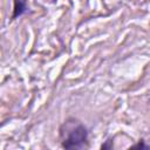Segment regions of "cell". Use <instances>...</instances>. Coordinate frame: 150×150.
Masks as SVG:
<instances>
[{
	"mask_svg": "<svg viewBox=\"0 0 150 150\" xmlns=\"http://www.w3.org/2000/svg\"><path fill=\"white\" fill-rule=\"evenodd\" d=\"M130 148H132V149H144V150H146V149H150V145L146 144L144 139H139V141H137V143H135V144L131 145Z\"/></svg>",
	"mask_w": 150,
	"mask_h": 150,
	"instance_id": "obj_3",
	"label": "cell"
},
{
	"mask_svg": "<svg viewBox=\"0 0 150 150\" xmlns=\"http://www.w3.org/2000/svg\"><path fill=\"white\" fill-rule=\"evenodd\" d=\"M28 5L26 0H13V12H12V16L11 20H15L18 18H20L21 15H23L25 13L28 12Z\"/></svg>",
	"mask_w": 150,
	"mask_h": 150,
	"instance_id": "obj_2",
	"label": "cell"
},
{
	"mask_svg": "<svg viewBox=\"0 0 150 150\" xmlns=\"http://www.w3.org/2000/svg\"><path fill=\"white\" fill-rule=\"evenodd\" d=\"M43 1H48V2H53V4H54V2H56L57 0H43Z\"/></svg>",
	"mask_w": 150,
	"mask_h": 150,
	"instance_id": "obj_5",
	"label": "cell"
},
{
	"mask_svg": "<svg viewBox=\"0 0 150 150\" xmlns=\"http://www.w3.org/2000/svg\"><path fill=\"white\" fill-rule=\"evenodd\" d=\"M112 138L110 137V138H108L105 142H104V144H102L101 145V149H111L112 146H114V142L111 141Z\"/></svg>",
	"mask_w": 150,
	"mask_h": 150,
	"instance_id": "obj_4",
	"label": "cell"
},
{
	"mask_svg": "<svg viewBox=\"0 0 150 150\" xmlns=\"http://www.w3.org/2000/svg\"><path fill=\"white\" fill-rule=\"evenodd\" d=\"M59 136L63 149L89 148V131L87 127L75 117H69L61 124Z\"/></svg>",
	"mask_w": 150,
	"mask_h": 150,
	"instance_id": "obj_1",
	"label": "cell"
}]
</instances>
